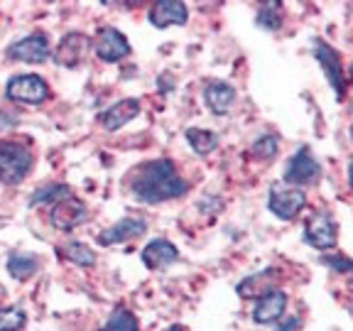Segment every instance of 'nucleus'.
I'll list each match as a JSON object with an SVG mask.
<instances>
[{"label":"nucleus","instance_id":"nucleus-1","mask_svg":"<svg viewBox=\"0 0 353 331\" xmlns=\"http://www.w3.org/2000/svg\"><path fill=\"white\" fill-rule=\"evenodd\" d=\"M187 182L172 160H150L130 172V192L143 204H162L187 194Z\"/></svg>","mask_w":353,"mask_h":331},{"label":"nucleus","instance_id":"nucleus-2","mask_svg":"<svg viewBox=\"0 0 353 331\" xmlns=\"http://www.w3.org/2000/svg\"><path fill=\"white\" fill-rule=\"evenodd\" d=\"M34 154L28 145L17 143V140H0V184L15 187L25 182L28 174L32 172Z\"/></svg>","mask_w":353,"mask_h":331},{"label":"nucleus","instance_id":"nucleus-3","mask_svg":"<svg viewBox=\"0 0 353 331\" xmlns=\"http://www.w3.org/2000/svg\"><path fill=\"white\" fill-rule=\"evenodd\" d=\"M6 96L20 106H42L50 99V83L37 74H17L8 81Z\"/></svg>","mask_w":353,"mask_h":331},{"label":"nucleus","instance_id":"nucleus-4","mask_svg":"<svg viewBox=\"0 0 353 331\" xmlns=\"http://www.w3.org/2000/svg\"><path fill=\"white\" fill-rule=\"evenodd\" d=\"M312 54H314V59L319 61V66L324 69L326 79H329L331 88H334V94H336L339 101H343V96H346V69H343V61L341 57H339V52L331 47V44H326L324 39H312Z\"/></svg>","mask_w":353,"mask_h":331},{"label":"nucleus","instance_id":"nucleus-5","mask_svg":"<svg viewBox=\"0 0 353 331\" xmlns=\"http://www.w3.org/2000/svg\"><path fill=\"white\" fill-rule=\"evenodd\" d=\"M307 206V194L297 187H282V184H272L268 192V209L282 221H292Z\"/></svg>","mask_w":353,"mask_h":331},{"label":"nucleus","instance_id":"nucleus-6","mask_svg":"<svg viewBox=\"0 0 353 331\" xmlns=\"http://www.w3.org/2000/svg\"><path fill=\"white\" fill-rule=\"evenodd\" d=\"M319 177H321V167L307 145H302V148L287 160V167H285L287 184H292V187L299 189V187H304V184H314Z\"/></svg>","mask_w":353,"mask_h":331},{"label":"nucleus","instance_id":"nucleus-7","mask_svg":"<svg viewBox=\"0 0 353 331\" xmlns=\"http://www.w3.org/2000/svg\"><path fill=\"white\" fill-rule=\"evenodd\" d=\"M304 241L316 250H329L339 241V223L326 211H319L304 223Z\"/></svg>","mask_w":353,"mask_h":331},{"label":"nucleus","instance_id":"nucleus-8","mask_svg":"<svg viewBox=\"0 0 353 331\" xmlns=\"http://www.w3.org/2000/svg\"><path fill=\"white\" fill-rule=\"evenodd\" d=\"M8 57L12 61H28V64H42L52 57V47L50 39L44 32H32L25 34L22 39L12 42L8 47Z\"/></svg>","mask_w":353,"mask_h":331},{"label":"nucleus","instance_id":"nucleus-9","mask_svg":"<svg viewBox=\"0 0 353 331\" xmlns=\"http://www.w3.org/2000/svg\"><path fill=\"white\" fill-rule=\"evenodd\" d=\"M91 47H94V52L99 54V59L110 61V64L123 61L130 54V42H128V37L121 30L108 28V25L99 30V34H96V39L91 42Z\"/></svg>","mask_w":353,"mask_h":331},{"label":"nucleus","instance_id":"nucleus-10","mask_svg":"<svg viewBox=\"0 0 353 331\" xmlns=\"http://www.w3.org/2000/svg\"><path fill=\"white\" fill-rule=\"evenodd\" d=\"M88 50H91V39H88L86 34L83 32H69L59 39L52 59H54V64L64 66V69H77V66L83 64Z\"/></svg>","mask_w":353,"mask_h":331},{"label":"nucleus","instance_id":"nucleus-11","mask_svg":"<svg viewBox=\"0 0 353 331\" xmlns=\"http://www.w3.org/2000/svg\"><path fill=\"white\" fill-rule=\"evenodd\" d=\"M86 219H88L86 206H83V201H79V199H74V197H66V199H61V201H57L50 211L52 228H57V231H61V233L74 231V228L81 226Z\"/></svg>","mask_w":353,"mask_h":331},{"label":"nucleus","instance_id":"nucleus-12","mask_svg":"<svg viewBox=\"0 0 353 331\" xmlns=\"http://www.w3.org/2000/svg\"><path fill=\"white\" fill-rule=\"evenodd\" d=\"M285 309H287V292L270 287V290H265L258 297V302H255L253 321L260 326L277 324V321L282 319V314H285Z\"/></svg>","mask_w":353,"mask_h":331},{"label":"nucleus","instance_id":"nucleus-13","mask_svg":"<svg viewBox=\"0 0 353 331\" xmlns=\"http://www.w3.org/2000/svg\"><path fill=\"white\" fill-rule=\"evenodd\" d=\"M148 20L154 30H167L172 25H187L189 8L179 0H157L150 6Z\"/></svg>","mask_w":353,"mask_h":331},{"label":"nucleus","instance_id":"nucleus-14","mask_svg":"<svg viewBox=\"0 0 353 331\" xmlns=\"http://www.w3.org/2000/svg\"><path fill=\"white\" fill-rule=\"evenodd\" d=\"M138 116H140V101L123 99V101H118V103L108 106L99 116V123L103 126V130L116 132V130H121V128H125L132 118H138Z\"/></svg>","mask_w":353,"mask_h":331},{"label":"nucleus","instance_id":"nucleus-15","mask_svg":"<svg viewBox=\"0 0 353 331\" xmlns=\"http://www.w3.org/2000/svg\"><path fill=\"white\" fill-rule=\"evenodd\" d=\"M148 231V223L143 219H121L118 223L108 226L105 231L99 233L96 243L99 245H118V243H125V241H132V238H140L143 233Z\"/></svg>","mask_w":353,"mask_h":331},{"label":"nucleus","instance_id":"nucleus-16","mask_svg":"<svg viewBox=\"0 0 353 331\" xmlns=\"http://www.w3.org/2000/svg\"><path fill=\"white\" fill-rule=\"evenodd\" d=\"M140 258H143L145 268H150V270H162V268H170L172 263H176L179 250L167 238H154V241H150L143 248Z\"/></svg>","mask_w":353,"mask_h":331},{"label":"nucleus","instance_id":"nucleus-17","mask_svg":"<svg viewBox=\"0 0 353 331\" xmlns=\"http://www.w3.org/2000/svg\"><path fill=\"white\" fill-rule=\"evenodd\" d=\"M204 101L214 116H226L236 101V88L228 81H209L204 88Z\"/></svg>","mask_w":353,"mask_h":331},{"label":"nucleus","instance_id":"nucleus-18","mask_svg":"<svg viewBox=\"0 0 353 331\" xmlns=\"http://www.w3.org/2000/svg\"><path fill=\"white\" fill-rule=\"evenodd\" d=\"M59 255L66 263H74V265H79V268H91V265H96V253L81 241L64 243L59 248Z\"/></svg>","mask_w":353,"mask_h":331},{"label":"nucleus","instance_id":"nucleus-19","mask_svg":"<svg viewBox=\"0 0 353 331\" xmlns=\"http://www.w3.org/2000/svg\"><path fill=\"white\" fill-rule=\"evenodd\" d=\"M184 138L196 154H209L219 148V135L214 130H206V128H187Z\"/></svg>","mask_w":353,"mask_h":331},{"label":"nucleus","instance_id":"nucleus-20","mask_svg":"<svg viewBox=\"0 0 353 331\" xmlns=\"http://www.w3.org/2000/svg\"><path fill=\"white\" fill-rule=\"evenodd\" d=\"M39 270V260L30 253H12L8 258V272L12 280H30Z\"/></svg>","mask_w":353,"mask_h":331},{"label":"nucleus","instance_id":"nucleus-21","mask_svg":"<svg viewBox=\"0 0 353 331\" xmlns=\"http://www.w3.org/2000/svg\"><path fill=\"white\" fill-rule=\"evenodd\" d=\"M72 197V189L66 187V184H44V187H39L37 192L30 197V204L37 206V204H52L54 206L57 201H61V199Z\"/></svg>","mask_w":353,"mask_h":331},{"label":"nucleus","instance_id":"nucleus-22","mask_svg":"<svg viewBox=\"0 0 353 331\" xmlns=\"http://www.w3.org/2000/svg\"><path fill=\"white\" fill-rule=\"evenodd\" d=\"M105 331H140L138 326V317L132 314L130 309L125 307H118L110 319L105 321Z\"/></svg>","mask_w":353,"mask_h":331},{"label":"nucleus","instance_id":"nucleus-23","mask_svg":"<svg viewBox=\"0 0 353 331\" xmlns=\"http://www.w3.org/2000/svg\"><path fill=\"white\" fill-rule=\"evenodd\" d=\"M282 3H265L263 8L258 10V17H255V22H258L263 30H280L282 28V12H280Z\"/></svg>","mask_w":353,"mask_h":331},{"label":"nucleus","instance_id":"nucleus-24","mask_svg":"<svg viewBox=\"0 0 353 331\" xmlns=\"http://www.w3.org/2000/svg\"><path fill=\"white\" fill-rule=\"evenodd\" d=\"M28 324V314L20 307L0 309V331H22Z\"/></svg>","mask_w":353,"mask_h":331},{"label":"nucleus","instance_id":"nucleus-25","mask_svg":"<svg viewBox=\"0 0 353 331\" xmlns=\"http://www.w3.org/2000/svg\"><path fill=\"white\" fill-rule=\"evenodd\" d=\"M250 154H253L255 160H272V157L277 154V138L270 135V132L260 135V138L253 143V148H250Z\"/></svg>","mask_w":353,"mask_h":331},{"label":"nucleus","instance_id":"nucleus-26","mask_svg":"<svg viewBox=\"0 0 353 331\" xmlns=\"http://www.w3.org/2000/svg\"><path fill=\"white\" fill-rule=\"evenodd\" d=\"M324 263L329 265V268H336L339 272L351 270V263H348V258H343V255H331V258H324Z\"/></svg>","mask_w":353,"mask_h":331},{"label":"nucleus","instance_id":"nucleus-27","mask_svg":"<svg viewBox=\"0 0 353 331\" xmlns=\"http://www.w3.org/2000/svg\"><path fill=\"white\" fill-rule=\"evenodd\" d=\"M299 329V319L297 317H290L285 321H277V331H297Z\"/></svg>","mask_w":353,"mask_h":331},{"label":"nucleus","instance_id":"nucleus-28","mask_svg":"<svg viewBox=\"0 0 353 331\" xmlns=\"http://www.w3.org/2000/svg\"><path fill=\"white\" fill-rule=\"evenodd\" d=\"M170 74H162L160 77V91L162 94H170V91H174V83H170Z\"/></svg>","mask_w":353,"mask_h":331},{"label":"nucleus","instance_id":"nucleus-29","mask_svg":"<svg viewBox=\"0 0 353 331\" xmlns=\"http://www.w3.org/2000/svg\"><path fill=\"white\" fill-rule=\"evenodd\" d=\"M167 331H184V326H179V324H174V326H170Z\"/></svg>","mask_w":353,"mask_h":331}]
</instances>
